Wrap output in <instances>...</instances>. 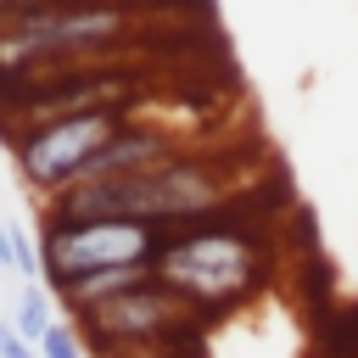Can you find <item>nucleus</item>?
Wrapping results in <instances>:
<instances>
[{
  "mask_svg": "<svg viewBox=\"0 0 358 358\" xmlns=\"http://www.w3.org/2000/svg\"><path fill=\"white\" fill-rule=\"evenodd\" d=\"M185 145H179V134H168V129H157V123H129L123 134H112L95 157H90V168L78 173V185H106V179H134V173H145V168H162V162H173Z\"/></svg>",
  "mask_w": 358,
  "mask_h": 358,
  "instance_id": "6",
  "label": "nucleus"
},
{
  "mask_svg": "<svg viewBox=\"0 0 358 358\" xmlns=\"http://www.w3.org/2000/svg\"><path fill=\"white\" fill-rule=\"evenodd\" d=\"M11 229V268L22 274V285H39L45 263H39V235H28L22 224H6Z\"/></svg>",
  "mask_w": 358,
  "mask_h": 358,
  "instance_id": "8",
  "label": "nucleus"
},
{
  "mask_svg": "<svg viewBox=\"0 0 358 358\" xmlns=\"http://www.w3.org/2000/svg\"><path fill=\"white\" fill-rule=\"evenodd\" d=\"M50 324H56V313H50V291H45V285H22V296H17V319H11V330H17V336H22L28 347H39Z\"/></svg>",
  "mask_w": 358,
  "mask_h": 358,
  "instance_id": "7",
  "label": "nucleus"
},
{
  "mask_svg": "<svg viewBox=\"0 0 358 358\" xmlns=\"http://www.w3.org/2000/svg\"><path fill=\"white\" fill-rule=\"evenodd\" d=\"M0 358H39V347H28V341L11 330V319H0Z\"/></svg>",
  "mask_w": 358,
  "mask_h": 358,
  "instance_id": "10",
  "label": "nucleus"
},
{
  "mask_svg": "<svg viewBox=\"0 0 358 358\" xmlns=\"http://www.w3.org/2000/svg\"><path fill=\"white\" fill-rule=\"evenodd\" d=\"M0 268H11V229L0 224Z\"/></svg>",
  "mask_w": 358,
  "mask_h": 358,
  "instance_id": "11",
  "label": "nucleus"
},
{
  "mask_svg": "<svg viewBox=\"0 0 358 358\" xmlns=\"http://www.w3.org/2000/svg\"><path fill=\"white\" fill-rule=\"evenodd\" d=\"M129 123H134L129 106H101V112H73V117H50V123H28V129H17L11 157H17L22 185H28L39 201L73 190L78 173L90 168V157H95L112 134H123Z\"/></svg>",
  "mask_w": 358,
  "mask_h": 358,
  "instance_id": "3",
  "label": "nucleus"
},
{
  "mask_svg": "<svg viewBox=\"0 0 358 358\" xmlns=\"http://www.w3.org/2000/svg\"><path fill=\"white\" fill-rule=\"evenodd\" d=\"M39 358H90V347H84V336H78V324H67V319H56V324L45 330V341H39Z\"/></svg>",
  "mask_w": 358,
  "mask_h": 358,
  "instance_id": "9",
  "label": "nucleus"
},
{
  "mask_svg": "<svg viewBox=\"0 0 358 358\" xmlns=\"http://www.w3.org/2000/svg\"><path fill=\"white\" fill-rule=\"evenodd\" d=\"M162 246H168V229L157 224H45L39 229L45 291H62L106 268H157Z\"/></svg>",
  "mask_w": 358,
  "mask_h": 358,
  "instance_id": "4",
  "label": "nucleus"
},
{
  "mask_svg": "<svg viewBox=\"0 0 358 358\" xmlns=\"http://www.w3.org/2000/svg\"><path fill=\"white\" fill-rule=\"evenodd\" d=\"M229 201V173L213 157L179 151L162 168H145L134 179H106V185H73L45 201V224H157V229H185L201 218H218Z\"/></svg>",
  "mask_w": 358,
  "mask_h": 358,
  "instance_id": "1",
  "label": "nucleus"
},
{
  "mask_svg": "<svg viewBox=\"0 0 358 358\" xmlns=\"http://www.w3.org/2000/svg\"><path fill=\"white\" fill-rule=\"evenodd\" d=\"M190 319L196 313L168 285H157V274H151L145 285H134V291H123V296H112V302H101L90 313H78V336L101 358H117V352H151V347L173 341L179 330H190Z\"/></svg>",
  "mask_w": 358,
  "mask_h": 358,
  "instance_id": "5",
  "label": "nucleus"
},
{
  "mask_svg": "<svg viewBox=\"0 0 358 358\" xmlns=\"http://www.w3.org/2000/svg\"><path fill=\"white\" fill-rule=\"evenodd\" d=\"M151 274L190 313H213V308H229V302H241V296L257 291V280H263V246L241 224L201 218V224L168 229V246H162V257H157Z\"/></svg>",
  "mask_w": 358,
  "mask_h": 358,
  "instance_id": "2",
  "label": "nucleus"
}]
</instances>
